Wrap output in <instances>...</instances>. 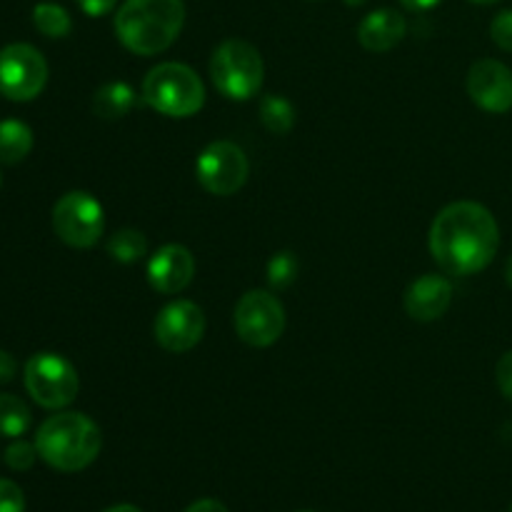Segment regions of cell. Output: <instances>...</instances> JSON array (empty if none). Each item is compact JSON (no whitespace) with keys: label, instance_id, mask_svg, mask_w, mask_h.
<instances>
[{"label":"cell","instance_id":"6da1fadb","mask_svg":"<svg viewBox=\"0 0 512 512\" xmlns=\"http://www.w3.org/2000/svg\"><path fill=\"white\" fill-rule=\"evenodd\" d=\"M428 245L443 273L475 275L488 268L498 255V220L485 205L458 200L435 215Z\"/></svg>","mask_w":512,"mask_h":512},{"label":"cell","instance_id":"7a4b0ae2","mask_svg":"<svg viewBox=\"0 0 512 512\" xmlns=\"http://www.w3.org/2000/svg\"><path fill=\"white\" fill-rule=\"evenodd\" d=\"M185 23L183 0H125L115 15V35L135 55H158L178 40Z\"/></svg>","mask_w":512,"mask_h":512},{"label":"cell","instance_id":"3957f363","mask_svg":"<svg viewBox=\"0 0 512 512\" xmlns=\"http://www.w3.org/2000/svg\"><path fill=\"white\" fill-rule=\"evenodd\" d=\"M38 455L60 473H80L95 463L103 448V435L95 420L83 413L50 415L35 435Z\"/></svg>","mask_w":512,"mask_h":512},{"label":"cell","instance_id":"277c9868","mask_svg":"<svg viewBox=\"0 0 512 512\" xmlns=\"http://www.w3.org/2000/svg\"><path fill=\"white\" fill-rule=\"evenodd\" d=\"M143 100L165 118H190L205 105V85L190 65L160 63L143 80Z\"/></svg>","mask_w":512,"mask_h":512},{"label":"cell","instance_id":"5b68a950","mask_svg":"<svg viewBox=\"0 0 512 512\" xmlns=\"http://www.w3.org/2000/svg\"><path fill=\"white\" fill-rule=\"evenodd\" d=\"M210 78L220 95L228 100H250L260 93L265 78V65L258 48L248 40L228 38L215 48L210 58Z\"/></svg>","mask_w":512,"mask_h":512},{"label":"cell","instance_id":"8992f818","mask_svg":"<svg viewBox=\"0 0 512 512\" xmlns=\"http://www.w3.org/2000/svg\"><path fill=\"white\" fill-rule=\"evenodd\" d=\"M23 383L30 398L48 410L68 408L80 390L78 370L58 353H35L25 363Z\"/></svg>","mask_w":512,"mask_h":512},{"label":"cell","instance_id":"52a82bcc","mask_svg":"<svg viewBox=\"0 0 512 512\" xmlns=\"http://www.w3.org/2000/svg\"><path fill=\"white\" fill-rule=\"evenodd\" d=\"M53 230L70 248H93L105 230L103 205L85 190H70L55 203Z\"/></svg>","mask_w":512,"mask_h":512},{"label":"cell","instance_id":"ba28073f","mask_svg":"<svg viewBox=\"0 0 512 512\" xmlns=\"http://www.w3.org/2000/svg\"><path fill=\"white\" fill-rule=\"evenodd\" d=\"M48 83V63L43 53L28 43H10L0 50V95L13 103H28L43 93Z\"/></svg>","mask_w":512,"mask_h":512},{"label":"cell","instance_id":"9c48e42d","mask_svg":"<svg viewBox=\"0 0 512 512\" xmlns=\"http://www.w3.org/2000/svg\"><path fill=\"white\" fill-rule=\"evenodd\" d=\"M285 330V308L268 290H248L235 305V333L250 348H270Z\"/></svg>","mask_w":512,"mask_h":512},{"label":"cell","instance_id":"30bf717a","mask_svg":"<svg viewBox=\"0 0 512 512\" xmlns=\"http://www.w3.org/2000/svg\"><path fill=\"white\" fill-rule=\"evenodd\" d=\"M195 175L203 190L218 198L238 193L250 175L248 155L230 140H215L195 160Z\"/></svg>","mask_w":512,"mask_h":512},{"label":"cell","instance_id":"8fae6325","mask_svg":"<svg viewBox=\"0 0 512 512\" xmlns=\"http://www.w3.org/2000/svg\"><path fill=\"white\" fill-rule=\"evenodd\" d=\"M155 340L168 353H188L203 340L205 315L193 300H173L155 318Z\"/></svg>","mask_w":512,"mask_h":512},{"label":"cell","instance_id":"7c38bea8","mask_svg":"<svg viewBox=\"0 0 512 512\" xmlns=\"http://www.w3.org/2000/svg\"><path fill=\"white\" fill-rule=\"evenodd\" d=\"M468 95L485 113H508L512 108V70L493 58L470 65Z\"/></svg>","mask_w":512,"mask_h":512},{"label":"cell","instance_id":"4fadbf2b","mask_svg":"<svg viewBox=\"0 0 512 512\" xmlns=\"http://www.w3.org/2000/svg\"><path fill=\"white\" fill-rule=\"evenodd\" d=\"M195 258L185 245L168 243L150 258L148 283L163 295H175L193 283Z\"/></svg>","mask_w":512,"mask_h":512},{"label":"cell","instance_id":"5bb4252c","mask_svg":"<svg viewBox=\"0 0 512 512\" xmlns=\"http://www.w3.org/2000/svg\"><path fill=\"white\" fill-rule=\"evenodd\" d=\"M403 303L410 318L418 323H433L448 313L450 303H453V283L438 273L420 275L408 285Z\"/></svg>","mask_w":512,"mask_h":512},{"label":"cell","instance_id":"9a60e30c","mask_svg":"<svg viewBox=\"0 0 512 512\" xmlns=\"http://www.w3.org/2000/svg\"><path fill=\"white\" fill-rule=\"evenodd\" d=\"M408 33V23L393 8H380L365 15L358 25V40L370 53H388Z\"/></svg>","mask_w":512,"mask_h":512},{"label":"cell","instance_id":"2e32d148","mask_svg":"<svg viewBox=\"0 0 512 512\" xmlns=\"http://www.w3.org/2000/svg\"><path fill=\"white\" fill-rule=\"evenodd\" d=\"M135 105H138V93L133 90V85L123 83V80L105 83L93 95V113L103 120L125 118Z\"/></svg>","mask_w":512,"mask_h":512},{"label":"cell","instance_id":"e0dca14e","mask_svg":"<svg viewBox=\"0 0 512 512\" xmlns=\"http://www.w3.org/2000/svg\"><path fill=\"white\" fill-rule=\"evenodd\" d=\"M33 150V130L23 120H0V165H18Z\"/></svg>","mask_w":512,"mask_h":512},{"label":"cell","instance_id":"ac0fdd59","mask_svg":"<svg viewBox=\"0 0 512 512\" xmlns=\"http://www.w3.org/2000/svg\"><path fill=\"white\" fill-rule=\"evenodd\" d=\"M260 123L273 135H288L295 125V108L283 95H265L260 100Z\"/></svg>","mask_w":512,"mask_h":512},{"label":"cell","instance_id":"d6986e66","mask_svg":"<svg viewBox=\"0 0 512 512\" xmlns=\"http://www.w3.org/2000/svg\"><path fill=\"white\" fill-rule=\"evenodd\" d=\"M30 423H33V415L28 405L18 395L0 393V435L15 440L28 433Z\"/></svg>","mask_w":512,"mask_h":512},{"label":"cell","instance_id":"ffe728a7","mask_svg":"<svg viewBox=\"0 0 512 512\" xmlns=\"http://www.w3.org/2000/svg\"><path fill=\"white\" fill-rule=\"evenodd\" d=\"M108 255L115 263L133 265L148 255V240H145V235L140 233V230H118V233L108 240Z\"/></svg>","mask_w":512,"mask_h":512},{"label":"cell","instance_id":"44dd1931","mask_svg":"<svg viewBox=\"0 0 512 512\" xmlns=\"http://www.w3.org/2000/svg\"><path fill=\"white\" fill-rule=\"evenodd\" d=\"M33 25L45 38H65L73 30L70 13L58 3H38L33 8Z\"/></svg>","mask_w":512,"mask_h":512},{"label":"cell","instance_id":"7402d4cb","mask_svg":"<svg viewBox=\"0 0 512 512\" xmlns=\"http://www.w3.org/2000/svg\"><path fill=\"white\" fill-rule=\"evenodd\" d=\"M298 270H300L298 255L290 253V250H280V253H275L268 263L270 288L283 290L288 288V285H293L295 278H298Z\"/></svg>","mask_w":512,"mask_h":512},{"label":"cell","instance_id":"603a6c76","mask_svg":"<svg viewBox=\"0 0 512 512\" xmlns=\"http://www.w3.org/2000/svg\"><path fill=\"white\" fill-rule=\"evenodd\" d=\"M3 458H5V463H8V468L23 473V470L33 468L35 460H38L40 455H38V448H35V443H25V440L15 438L13 443L8 445V450H5Z\"/></svg>","mask_w":512,"mask_h":512},{"label":"cell","instance_id":"cb8c5ba5","mask_svg":"<svg viewBox=\"0 0 512 512\" xmlns=\"http://www.w3.org/2000/svg\"><path fill=\"white\" fill-rule=\"evenodd\" d=\"M490 38L505 53H512V10H503L490 23Z\"/></svg>","mask_w":512,"mask_h":512},{"label":"cell","instance_id":"d4e9b609","mask_svg":"<svg viewBox=\"0 0 512 512\" xmlns=\"http://www.w3.org/2000/svg\"><path fill=\"white\" fill-rule=\"evenodd\" d=\"M0 512H25L23 490L8 478H0Z\"/></svg>","mask_w":512,"mask_h":512},{"label":"cell","instance_id":"484cf974","mask_svg":"<svg viewBox=\"0 0 512 512\" xmlns=\"http://www.w3.org/2000/svg\"><path fill=\"white\" fill-rule=\"evenodd\" d=\"M495 380H498V388L505 398L512 400V350L498 360V368H495Z\"/></svg>","mask_w":512,"mask_h":512},{"label":"cell","instance_id":"4316f807","mask_svg":"<svg viewBox=\"0 0 512 512\" xmlns=\"http://www.w3.org/2000/svg\"><path fill=\"white\" fill-rule=\"evenodd\" d=\"M75 3H78V8L83 10L88 18H103V15L113 13L118 0H75Z\"/></svg>","mask_w":512,"mask_h":512},{"label":"cell","instance_id":"83f0119b","mask_svg":"<svg viewBox=\"0 0 512 512\" xmlns=\"http://www.w3.org/2000/svg\"><path fill=\"white\" fill-rule=\"evenodd\" d=\"M18 373V363L8 350H0V383H10Z\"/></svg>","mask_w":512,"mask_h":512},{"label":"cell","instance_id":"f1b7e54d","mask_svg":"<svg viewBox=\"0 0 512 512\" xmlns=\"http://www.w3.org/2000/svg\"><path fill=\"white\" fill-rule=\"evenodd\" d=\"M185 512H230L225 508L220 500H213V498H203V500H195L193 505H188Z\"/></svg>","mask_w":512,"mask_h":512},{"label":"cell","instance_id":"f546056e","mask_svg":"<svg viewBox=\"0 0 512 512\" xmlns=\"http://www.w3.org/2000/svg\"><path fill=\"white\" fill-rule=\"evenodd\" d=\"M400 3H403L408 10H430L435 8V5L443 3V0H400Z\"/></svg>","mask_w":512,"mask_h":512},{"label":"cell","instance_id":"4dcf8cb0","mask_svg":"<svg viewBox=\"0 0 512 512\" xmlns=\"http://www.w3.org/2000/svg\"><path fill=\"white\" fill-rule=\"evenodd\" d=\"M105 512H143L140 508H135V505H128V503H120V505H113V508H108Z\"/></svg>","mask_w":512,"mask_h":512},{"label":"cell","instance_id":"1f68e13d","mask_svg":"<svg viewBox=\"0 0 512 512\" xmlns=\"http://www.w3.org/2000/svg\"><path fill=\"white\" fill-rule=\"evenodd\" d=\"M505 280H508V285L512 290V255L508 258V265H505Z\"/></svg>","mask_w":512,"mask_h":512},{"label":"cell","instance_id":"d6a6232c","mask_svg":"<svg viewBox=\"0 0 512 512\" xmlns=\"http://www.w3.org/2000/svg\"><path fill=\"white\" fill-rule=\"evenodd\" d=\"M345 3L353 5V8H355V5H363V3H368V0H345Z\"/></svg>","mask_w":512,"mask_h":512},{"label":"cell","instance_id":"836d02e7","mask_svg":"<svg viewBox=\"0 0 512 512\" xmlns=\"http://www.w3.org/2000/svg\"><path fill=\"white\" fill-rule=\"evenodd\" d=\"M470 3H480V5H488V3H498V0H470Z\"/></svg>","mask_w":512,"mask_h":512},{"label":"cell","instance_id":"e575fe53","mask_svg":"<svg viewBox=\"0 0 512 512\" xmlns=\"http://www.w3.org/2000/svg\"><path fill=\"white\" fill-rule=\"evenodd\" d=\"M0 185H3V178H0Z\"/></svg>","mask_w":512,"mask_h":512},{"label":"cell","instance_id":"d590c367","mask_svg":"<svg viewBox=\"0 0 512 512\" xmlns=\"http://www.w3.org/2000/svg\"><path fill=\"white\" fill-rule=\"evenodd\" d=\"M303 512H310V510H303Z\"/></svg>","mask_w":512,"mask_h":512},{"label":"cell","instance_id":"8d00e7d4","mask_svg":"<svg viewBox=\"0 0 512 512\" xmlns=\"http://www.w3.org/2000/svg\"><path fill=\"white\" fill-rule=\"evenodd\" d=\"M510 512H512V508H510Z\"/></svg>","mask_w":512,"mask_h":512}]
</instances>
